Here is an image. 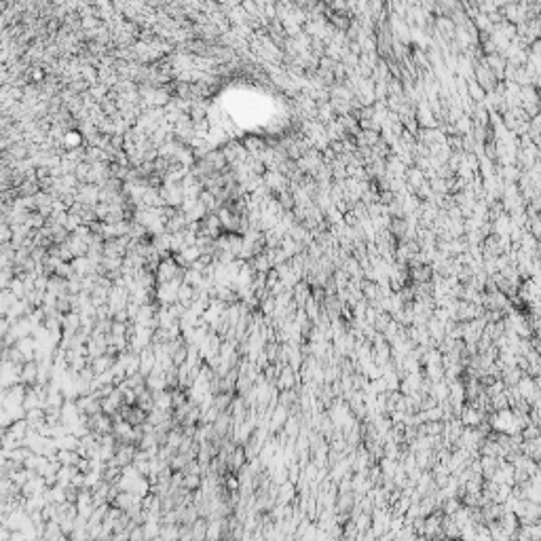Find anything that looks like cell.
Listing matches in <instances>:
<instances>
[{
    "label": "cell",
    "instance_id": "1",
    "mask_svg": "<svg viewBox=\"0 0 541 541\" xmlns=\"http://www.w3.org/2000/svg\"><path fill=\"white\" fill-rule=\"evenodd\" d=\"M241 146L246 148V152L252 156V159H260L264 154V150L268 148L266 140L262 136H248V138H244V142H241Z\"/></svg>",
    "mask_w": 541,
    "mask_h": 541
},
{
    "label": "cell",
    "instance_id": "2",
    "mask_svg": "<svg viewBox=\"0 0 541 541\" xmlns=\"http://www.w3.org/2000/svg\"><path fill=\"white\" fill-rule=\"evenodd\" d=\"M294 383H296V378H294V370H292L290 366H283V368H281V372H279V378H277V387H279L281 391H292V389H294Z\"/></svg>",
    "mask_w": 541,
    "mask_h": 541
}]
</instances>
